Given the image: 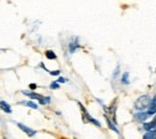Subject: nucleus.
Returning <instances> with one entry per match:
<instances>
[{
    "instance_id": "nucleus-1",
    "label": "nucleus",
    "mask_w": 156,
    "mask_h": 139,
    "mask_svg": "<svg viewBox=\"0 0 156 139\" xmlns=\"http://www.w3.org/2000/svg\"><path fill=\"white\" fill-rule=\"evenodd\" d=\"M151 99H150V96H148V95H142L140 97H138L135 101V108H136L137 110H145V109H148L150 103H151Z\"/></svg>"
},
{
    "instance_id": "nucleus-3",
    "label": "nucleus",
    "mask_w": 156,
    "mask_h": 139,
    "mask_svg": "<svg viewBox=\"0 0 156 139\" xmlns=\"http://www.w3.org/2000/svg\"><path fill=\"white\" fill-rule=\"evenodd\" d=\"M23 94L24 95H27V96H29L30 99H35V101H39L40 104H47V103H49V101H51V97H44V96H41L39 94H36V92H33V91H23Z\"/></svg>"
},
{
    "instance_id": "nucleus-14",
    "label": "nucleus",
    "mask_w": 156,
    "mask_h": 139,
    "mask_svg": "<svg viewBox=\"0 0 156 139\" xmlns=\"http://www.w3.org/2000/svg\"><path fill=\"white\" fill-rule=\"evenodd\" d=\"M59 88V82H53L52 84H51V89H58Z\"/></svg>"
},
{
    "instance_id": "nucleus-5",
    "label": "nucleus",
    "mask_w": 156,
    "mask_h": 139,
    "mask_svg": "<svg viewBox=\"0 0 156 139\" xmlns=\"http://www.w3.org/2000/svg\"><path fill=\"white\" fill-rule=\"evenodd\" d=\"M18 127H20L23 132H25L29 137H33V136H35V133H36L35 130H33V128H30V127H28V126H25V125H23V123H18Z\"/></svg>"
},
{
    "instance_id": "nucleus-17",
    "label": "nucleus",
    "mask_w": 156,
    "mask_h": 139,
    "mask_svg": "<svg viewBox=\"0 0 156 139\" xmlns=\"http://www.w3.org/2000/svg\"><path fill=\"white\" fill-rule=\"evenodd\" d=\"M30 88L31 89H36V84H30Z\"/></svg>"
},
{
    "instance_id": "nucleus-2",
    "label": "nucleus",
    "mask_w": 156,
    "mask_h": 139,
    "mask_svg": "<svg viewBox=\"0 0 156 139\" xmlns=\"http://www.w3.org/2000/svg\"><path fill=\"white\" fill-rule=\"evenodd\" d=\"M78 106H79V108H80V110H82V116H83V120H84L85 122H91V123H94V125L98 126V127L101 126L100 121H98L96 119H94V118L88 113V110L85 109V107H84L82 103H78Z\"/></svg>"
},
{
    "instance_id": "nucleus-12",
    "label": "nucleus",
    "mask_w": 156,
    "mask_h": 139,
    "mask_svg": "<svg viewBox=\"0 0 156 139\" xmlns=\"http://www.w3.org/2000/svg\"><path fill=\"white\" fill-rule=\"evenodd\" d=\"M121 83L122 84H129L130 80H129V72H124V75L121 76Z\"/></svg>"
},
{
    "instance_id": "nucleus-9",
    "label": "nucleus",
    "mask_w": 156,
    "mask_h": 139,
    "mask_svg": "<svg viewBox=\"0 0 156 139\" xmlns=\"http://www.w3.org/2000/svg\"><path fill=\"white\" fill-rule=\"evenodd\" d=\"M144 138L145 139H156V128L151 130V131H148V133L144 134Z\"/></svg>"
},
{
    "instance_id": "nucleus-4",
    "label": "nucleus",
    "mask_w": 156,
    "mask_h": 139,
    "mask_svg": "<svg viewBox=\"0 0 156 139\" xmlns=\"http://www.w3.org/2000/svg\"><path fill=\"white\" fill-rule=\"evenodd\" d=\"M150 115L148 114V112H143V110H138V113H136L133 115V118L136 121H140V122H145V120L148 119Z\"/></svg>"
},
{
    "instance_id": "nucleus-15",
    "label": "nucleus",
    "mask_w": 156,
    "mask_h": 139,
    "mask_svg": "<svg viewBox=\"0 0 156 139\" xmlns=\"http://www.w3.org/2000/svg\"><path fill=\"white\" fill-rule=\"evenodd\" d=\"M49 72V75H52V76H59L60 75V71L59 70H55V71H48Z\"/></svg>"
},
{
    "instance_id": "nucleus-11",
    "label": "nucleus",
    "mask_w": 156,
    "mask_h": 139,
    "mask_svg": "<svg viewBox=\"0 0 156 139\" xmlns=\"http://www.w3.org/2000/svg\"><path fill=\"white\" fill-rule=\"evenodd\" d=\"M46 57H47V59H49V60L57 59V55H55V53H54L53 50H47V52H46Z\"/></svg>"
},
{
    "instance_id": "nucleus-16",
    "label": "nucleus",
    "mask_w": 156,
    "mask_h": 139,
    "mask_svg": "<svg viewBox=\"0 0 156 139\" xmlns=\"http://www.w3.org/2000/svg\"><path fill=\"white\" fill-rule=\"evenodd\" d=\"M58 82H59V83H65V82H66V79H65V78H62V77H60V78L58 79Z\"/></svg>"
},
{
    "instance_id": "nucleus-8",
    "label": "nucleus",
    "mask_w": 156,
    "mask_h": 139,
    "mask_svg": "<svg viewBox=\"0 0 156 139\" xmlns=\"http://www.w3.org/2000/svg\"><path fill=\"white\" fill-rule=\"evenodd\" d=\"M20 104H24V106L30 107V108H33V109H37V104H36L35 102H33V101H22Z\"/></svg>"
},
{
    "instance_id": "nucleus-7",
    "label": "nucleus",
    "mask_w": 156,
    "mask_h": 139,
    "mask_svg": "<svg viewBox=\"0 0 156 139\" xmlns=\"http://www.w3.org/2000/svg\"><path fill=\"white\" fill-rule=\"evenodd\" d=\"M0 106H1V109L5 112V113H11L12 112V109H11V107H10V104L9 103H6V101H1L0 102Z\"/></svg>"
},
{
    "instance_id": "nucleus-6",
    "label": "nucleus",
    "mask_w": 156,
    "mask_h": 139,
    "mask_svg": "<svg viewBox=\"0 0 156 139\" xmlns=\"http://www.w3.org/2000/svg\"><path fill=\"white\" fill-rule=\"evenodd\" d=\"M155 113H156V96L151 99V103H150V106L148 108V114L149 115H154Z\"/></svg>"
},
{
    "instance_id": "nucleus-13",
    "label": "nucleus",
    "mask_w": 156,
    "mask_h": 139,
    "mask_svg": "<svg viewBox=\"0 0 156 139\" xmlns=\"http://www.w3.org/2000/svg\"><path fill=\"white\" fill-rule=\"evenodd\" d=\"M77 47H78L77 42H76V41H75V42L72 41V42L70 43V52H71V53H73V52L76 50V48H77Z\"/></svg>"
},
{
    "instance_id": "nucleus-10",
    "label": "nucleus",
    "mask_w": 156,
    "mask_h": 139,
    "mask_svg": "<svg viewBox=\"0 0 156 139\" xmlns=\"http://www.w3.org/2000/svg\"><path fill=\"white\" fill-rule=\"evenodd\" d=\"M111 120H112V119H109L108 116H106V121H107V123H108V127H109V128H111L112 131H114L115 133H119V131H118L117 126H115V125H114V123H113V122H112Z\"/></svg>"
}]
</instances>
